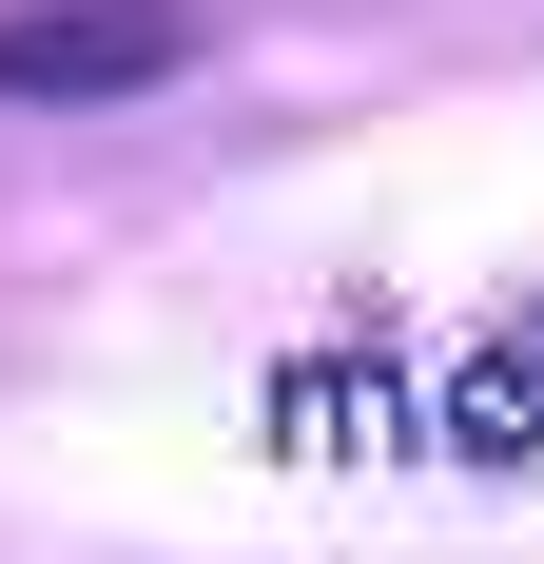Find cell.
I'll list each match as a JSON object with an SVG mask.
<instances>
[{
    "label": "cell",
    "mask_w": 544,
    "mask_h": 564,
    "mask_svg": "<svg viewBox=\"0 0 544 564\" xmlns=\"http://www.w3.org/2000/svg\"><path fill=\"white\" fill-rule=\"evenodd\" d=\"M215 58L195 0H0V117H117Z\"/></svg>",
    "instance_id": "1"
}]
</instances>
